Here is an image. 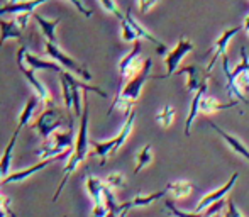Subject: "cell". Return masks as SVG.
<instances>
[{"label":"cell","instance_id":"cell-33","mask_svg":"<svg viewBox=\"0 0 249 217\" xmlns=\"http://www.w3.org/2000/svg\"><path fill=\"white\" fill-rule=\"evenodd\" d=\"M14 217L12 207H10V199L0 194V217Z\"/></svg>","mask_w":249,"mask_h":217},{"label":"cell","instance_id":"cell-15","mask_svg":"<svg viewBox=\"0 0 249 217\" xmlns=\"http://www.w3.org/2000/svg\"><path fill=\"white\" fill-rule=\"evenodd\" d=\"M210 124V127L213 129V131L217 132V134L220 136V138L226 141V145L229 146L231 149H232L234 153H237L239 156H243L244 160H248V163H249V148L246 145H244L241 139H237L236 136H232V134H229L227 131H224V129H220L217 124H213V122H209Z\"/></svg>","mask_w":249,"mask_h":217},{"label":"cell","instance_id":"cell-19","mask_svg":"<svg viewBox=\"0 0 249 217\" xmlns=\"http://www.w3.org/2000/svg\"><path fill=\"white\" fill-rule=\"evenodd\" d=\"M207 90H209V83H205L202 89H198L197 92L194 93V99H192L190 108H188L187 121H185V136H190L192 124H194L195 117L200 114V100L203 99V95H207Z\"/></svg>","mask_w":249,"mask_h":217},{"label":"cell","instance_id":"cell-42","mask_svg":"<svg viewBox=\"0 0 249 217\" xmlns=\"http://www.w3.org/2000/svg\"><path fill=\"white\" fill-rule=\"evenodd\" d=\"M212 217H220V216H217V214H215V216H212Z\"/></svg>","mask_w":249,"mask_h":217},{"label":"cell","instance_id":"cell-25","mask_svg":"<svg viewBox=\"0 0 249 217\" xmlns=\"http://www.w3.org/2000/svg\"><path fill=\"white\" fill-rule=\"evenodd\" d=\"M166 190H168V194H171L175 199L181 200V199H187L188 195L194 192V183L188 180H175L166 185Z\"/></svg>","mask_w":249,"mask_h":217},{"label":"cell","instance_id":"cell-34","mask_svg":"<svg viewBox=\"0 0 249 217\" xmlns=\"http://www.w3.org/2000/svg\"><path fill=\"white\" fill-rule=\"evenodd\" d=\"M70 3H71L73 7H75L76 10H78L80 14H83V16L87 17V19H90V17H92V10L89 9V7H87V3L83 2V0H68Z\"/></svg>","mask_w":249,"mask_h":217},{"label":"cell","instance_id":"cell-17","mask_svg":"<svg viewBox=\"0 0 249 217\" xmlns=\"http://www.w3.org/2000/svg\"><path fill=\"white\" fill-rule=\"evenodd\" d=\"M50 2V0H26V2L19 3H7V5L0 7V17L5 16V14H34L36 9L43 3Z\"/></svg>","mask_w":249,"mask_h":217},{"label":"cell","instance_id":"cell-41","mask_svg":"<svg viewBox=\"0 0 249 217\" xmlns=\"http://www.w3.org/2000/svg\"><path fill=\"white\" fill-rule=\"evenodd\" d=\"M246 34H248V37H249V29H246Z\"/></svg>","mask_w":249,"mask_h":217},{"label":"cell","instance_id":"cell-5","mask_svg":"<svg viewBox=\"0 0 249 217\" xmlns=\"http://www.w3.org/2000/svg\"><path fill=\"white\" fill-rule=\"evenodd\" d=\"M44 50H46V54L50 56L51 59H54V63H58L61 68H65V72L71 73V75H76L78 78L85 80V82L92 80V73L87 70V66L82 65L78 59L71 58L68 53H65L58 44L46 41V43H44Z\"/></svg>","mask_w":249,"mask_h":217},{"label":"cell","instance_id":"cell-10","mask_svg":"<svg viewBox=\"0 0 249 217\" xmlns=\"http://www.w3.org/2000/svg\"><path fill=\"white\" fill-rule=\"evenodd\" d=\"M237 180H239V171H234V173L231 175V178L222 185V187L215 188L213 192H210V194L203 195V197L200 199L197 207H195V212H205L207 209L210 207V205H213V204H217V202L224 200V199H226V195L229 194V192L234 188V185L237 183Z\"/></svg>","mask_w":249,"mask_h":217},{"label":"cell","instance_id":"cell-21","mask_svg":"<svg viewBox=\"0 0 249 217\" xmlns=\"http://www.w3.org/2000/svg\"><path fill=\"white\" fill-rule=\"evenodd\" d=\"M24 33L16 20H5L0 19V46H3V43L9 39H22Z\"/></svg>","mask_w":249,"mask_h":217},{"label":"cell","instance_id":"cell-20","mask_svg":"<svg viewBox=\"0 0 249 217\" xmlns=\"http://www.w3.org/2000/svg\"><path fill=\"white\" fill-rule=\"evenodd\" d=\"M237 100H231L227 104H222L215 99V97H210V95H203V99L200 100V114L203 115H210V114H215V112H220L224 108H232L237 106Z\"/></svg>","mask_w":249,"mask_h":217},{"label":"cell","instance_id":"cell-6","mask_svg":"<svg viewBox=\"0 0 249 217\" xmlns=\"http://www.w3.org/2000/svg\"><path fill=\"white\" fill-rule=\"evenodd\" d=\"M27 48L22 46L19 51H17V65H19V70L20 73L24 75V78L29 82V85L33 87L34 93H36V97L39 99V104L43 106L44 108L46 107H51L53 106V97L50 93V90H48V87L44 85L43 82H41L39 78H37L36 72H34L33 68H31L29 65L26 63V59H24V54H26Z\"/></svg>","mask_w":249,"mask_h":217},{"label":"cell","instance_id":"cell-22","mask_svg":"<svg viewBox=\"0 0 249 217\" xmlns=\"http://www.w3.org/2000/svg\"><path fill=\"white\" fill-rule=\"evenodd\" d=\"M85 187H87V192H89L90 199L93 200V205L105 204V199H104L105 183H104V180H100V178H97V177H87Z\"/></svg>","mask_w":249,"mask_h":217},{"label":"cell","instance_id":"cell-24","mask_svg":"<svg viewBox=\"0 0 249 217\" xmlns=\"http://www.w3.org/2000/svg\"><path fill=\"white\" fill-rule=\"evenodd\" d=\"M24 59H26V63L34 70V72H39V70H44V72H54V73H61L63 72V68L58 65V63L44 61V59L37 58L36 54L29 53V51H26V54H24Z\"/></svg>","mask_w":249,"mask_h":217},{"label":"cell","instance_id":"cell-12","mask_svg":"<svg viewBox=\"0 0 249 217\" xmlns=\"http://www.w3.org/2000/svg\"><path fill=\"white\" fill-rule=\"evenodd\" d=\"M178 73H183L187 75V90L188 92H197L198 89H202L205 83H209L210 73L207 72V68H202L198 65H190L183 66V68L178 70Z\"/></svg>","mask_w":249,"mask_h":217},{"label":"cell","instance_id":"cell-2","mask_svg":"<svg viewBox=\"0 0 249 217\" xmlns=\"http://www.w3.org/2000/svg\"><path fill=\"white\" fill-rule=\"evenodd\" d=\"M151 70H153V58H146L141 72L132 80H129L125 85H122L121 92L115 95L107 115H110L112 110H121V112H124V114H129V112L134 110L136 102L139 100V97H141V93H142V89H144L146 82H148L151 76Z\"/></svg>","mask_w":249,"mask_h":217},{"label":"cell","instance_id":"cell-40","mask_svg":"<svg viewBox=\"0 0 249 217\" xmlns=\"http://www.w3.org/2000/svg\"><path fill=\"white\" fill-rule=\"evenodd\" d=\"M127 212H129V211H124V212H122V214L119 216V217H125V216H127Z\"/></svg>","mask_w":249,"mask_h":217},{"label":"cell","instance_id":"cell-14","mask_svg":"<svg viewBox=\"0 0 249 217\" xmlns=\"http://www.w3.org/2000/svg\"><path fill=\"white\" fill-rule=\"evenodd\" d=\"M58 158L54 160H41L39 163L33 164V166H27L26 170H20V171H16V173H10L9 177H5L3 180H0V187L2 185H7V183H19V181H24L26 178L33 177L34 173H39L41 170H44L46 166H50L51 163H54Z\"/></svg>","mask_w":249,"mask_h":217},{"label":"cell","instance_id":"cell-29","mask_svg":"<svg viewBox=\"0 0 249 217\" xmlns=\"http://www.w3.org/2000/svg\"><path fill=\"white\" fill-rule=\"evenodd\" d=\"M175 115H177V110H175L171 106H164L160 108V112L156 114V122H160L161 127H170L175 121Z\"/></svg>","mask_w":249,"mask_h":217},{"label":"cell","instance_id":"cell-1","mask_svg":"<svg viewBox=\"0 0 249 217\" xmlns=\"http://www.w3.org/2000/svg\"><path fill=\"white\" fill-rule=\"evenodd\" d=\"M90 106H89V99L83 97V114L80 117V127H78V134H76V141L73 146V151L70 153V158L65 164V170H63V178L58 185V190L53 195V202L58 200V197L63 194V188L68 183L70 177L76 171V168L80 166L85 158L89 156L90 151V139H89V117H90Z\"/></svg>","mask_w":249,"mask_h":217},{"label":"cell","instance_id":"cell-30","mask_svg":"<svg viewBox=\"0 0 249 217\" xmlns=\"http://www.w3.org/2000/svg\"><path fill=\"white\" fill-rule=\"evenodd\" d=\"M104 181L110 190H119V188H122L125 185V177L122 173H119V171H112V173H108L105 177Z\"/></svg>","mask_w":249,"mask_h":217},{"label":"cell","instance_id":"cell-32","mask_svg":"<svg viewBox=\"0 0 249 217\" xmlns=\"http://www.w3.org/2000/svg\"><path fill=\"white\" fill-rule=\"evenodd\" d=\"M99 3L102 5V9H104L105 12H108V14H112L114 17H117L121 22L125 19V14L121 12V9H119V5L114 2V0H99Z\"/></svg>","mask_w":249,"mask_h":217},{"label":"cell","instance_id":"cell-4","mask_svg":"<svg viewBox=\"0 0 249 217\" xmlns=\"http://www.w3.org/2000/svg\"><path fill=\"white\" fill-rule=\"evenodd\" d=\"M75 132H73V126H68V129H59V131L53 132L48 139H44L41 148H37L36 155L39 160H54L61 158L65 153L73 151L75 146Z\"/></svg>","mask_w":249,"mask_h":217},{"label":"cell","instance_id":"cell-11","mask_svg":"<svg viewBox=\"0 0 249 217\" xmlns=\"http://www.w3.org/2000/svg\"><path fill=\"white\" fill-rule=\"evenodd\" d=\"M241 31H243V26L229 27V29H226L219 37H217L215 44H213V50H212L213 56H212V59H210L209 65H207V72H209V73L212 72L213 65L219 61V58H224V56H227V48H229L231 41H232L234 36H236V34H239Z\"/></svg>","mask_w":249,"mask_h":217},{"label":"cell","instance_id":"cell-43","mask_svg":"<svg viewBox=\"0 0 249 217\" xmlns=\"http://www.w3.org/2000/svg\"><path fill=\"white\" fill-rule=\"evenodd\" d=\"M0 48H2V46H0Z\"/></svg>","mask_w":249,"mask_h":217},{"label":"cell","instance_id":"cell-38","mask_svg":"<svg viewBox=\"0 0 249 217\" xmlns=\"http://www.w3.org/2000/svg\"><path fill=\"white\" fill-rule=\"evenodd\" d=\"M243 29H249V14H248V17L244 19V22H243Z\"/></svg>","mask_w":249,"mask_h":217},{"label":"cell","instance_id":"cell-8","mask_svg":"<svg viewBox=\"0 0 249 217\" xmlns=\"http://www.w3.org/2000/svg\"><path fill=\"white\" fill-rule=\"evenodd\" d=\"M194 51V43H192L188 37H181L177 44H175L173 50L168 51V54L164 56V66H166V73L164 75H158L154 76L156 80H163V78H170L171 75L178 73V70L181 68V61L185 59V56Z\"/></svg>","mask_w":249,"mask_h":217},{"label":"cell","instance_id":"cell-9","mask_svg":"<svg viewBox=\"0 0 249 217\" xmlns=\"http://www.w3.org/2000/svg\"><path fill=\"white\" fill-rule=\"evenodd\" d=\"M141 51H142L141 41H136L132 50L119 61V76H121L122 85H125L129 80H132L142 70L144 59H142Z\"/></svg>","mask_w":249,"mask_h":217},{"label":"cell","instance_id":"cell-27","mask_svg":"<svg viewBox=\"0 0 249 217\" xmlns=\"http://www.w3.org/2000/svg\"><path fill=\"white\" fill-rule=\"evenodd\" d=\"M153 163V146L144 145L136 155V166H134V175H138L139 171H142L144 168H148Z\"/></svg>","mask_w":249,"mask_h":217},{"label":"cell","instance_id":"cell-18","mask_svg":"<svg viewBox=\"0 0 249 217\" xmlns=\"http://www.w3.org/2000/svg\"><path fill=\"white\" fill-rule=\"evenodd\" d=\"M33 19L37 22V26L41 27V33H43V36L46 37V41H50V43H54L58 44V37H56V27L59 26V22H61V19H44L41 14L34 12L33 14Z\"/></svg>","mask_w":249,"mask_h":217},{"label":"cell","instance_id":"cell-7","mask_svg":"<svg viewBox=\"0 0 249 217\" xmlns=\"http://www.w3.org/2000/svg\"><path fill=\"white\" fill-rule=\"evenodd\" d=\"M65 112L61 108L51 106V107H46L43 112H41L39 117L34 121V129L36 132L41 136V139H48L53 132L59 131V129H65Z\"/></svg>","mask_w":249,"mask_h":217},{"label":"cell","instance_id":"cell-3","mask_svg":"<svg viewBox=\"0 0 249 217\" xmlns=\"http://www.w3.org/2000/svg\"><path fill=\"white\" fill-rule=\"evenodd\" d=\"M222 68L227 78L226 89L229 97H232V100L246 104L249 107V99L244 95V93H249V58L246 48H241V61L239 65L234 66V70H231L229 66V56L222 58Z\"/></svg>","mask_w":249,"mask_h":217},{"label":"cell","instance_id":"cell-31","mask_svg":"<svg viewBox=\"0 0 249 217\" xmlns=\"http://www.w3.org/2000/svg\"><path fill=\"white\" fill-rule=\"evenodd\" d=\"M121 39L124 41V43H136V41H139L136 31L132 29L131 24H129L125 19L121 22Z\"/></svg>","mask_w":249,"mask_h":217},{"label":"cell","instance_id":"cell-23","mask_svg":"<svg viewBox=\"0 0 249 217\" xmlns=\"http://www.w3.org/2000/svg\"><path fill=\"white\" fill-rule=\"evenodd\" d=\"M168 194V190L164 188V190H160V192H154V194H148V195H136L132 200L129 202H124L125 209L127 211H131V209H136V207H148V205L154 204V202L161 200V199L164 197V195Z\"/></svg>","mask_w":249,"mask_h":217},{"label":"cell","instance_id":"cell-37","mask_svg":"<svg viewBox=\"0 0 249 217\" xmlns=\"http://www.w3.org/2000/svg\"><path fill=\"white\" fill-rule=\"evenodd\" d=\"M31 17H33V14H17L16 19H14V20H16L17 26H19L20 29L24 31V29L27 27V24H29V19H31Z\"/></svg>","mask_w":249,"mask_h":217},{"label":"cell","instance_id":"cell-36","mask_svg":"<svg viewBox=\"0 0 249 217\" xmlns=\"http://www.w3.org/2000/svg\"><path fill=\"white\" fill-rule=\"evenodd\" d=\"M224 217H244L241 214V211L237 209V205L234 204V200H227V212Z\"/></svg>","mask_w":249,"mask_h":217},{"label":"cell","instance_id":"cell-39","mask_svg":"<svg viewBox=\"0 0 249 217\" xmlns=\"http://www.w3.org/2000/svg\"><path fill=\"white\" fill-rule=\"evenodd\" d=\"M19 2H26V0H7V3H19Z\"/></svg>","mask_w":249,"mask_h":217},{"label":"cell","instance_id":"cell-13","mask_svg":"<svg viewBox=\"0 0 249 217\" xmlns=\"http://www.w3.org/2000/svg\"><path fill=\"white\" fill-rule=\"evenodd\" d=\"M125 20H127L129 24H131V27L136 31V34H138L139 41H149V43H153L154 50H156V54H161V56H166L168 54V48L164 43H161L160 39H158L156 36H153V34L149 33L148 29H146L142 24H139L138 20L134 19V16H132V10L129 9L127 12H125Z\"/></svg>","mask_w":249,"mask_h":217},{"label":"cell","instance_id":"cell-16","mask_svg":"<svg viewBox=\"0 0 249 217\" xmlns=\"http://www.w3.org/2000/svg\"><path fill=\"white\" fill-rule=\"evenodd\" d=\"M20 131H22V129H19V127L14 131L9 145L5 146L2 156H0V180H3V178L10 175V166H12V158H14V149H16V143H17V138H19Z\"/></svg>","mask_w":249,"mask_h":217},{"label":"cell","instance_id":"cell-28","mask_svg":"<svg viewBox=\"0 0 249 217\" xmlns=\"http://www.w3.org/2000/svg\"><path fill=\"white\" fill-rule=\"evenodd\" d=\"M59 75V85H61V93H63V100H65V110L71 112L73 110V97H71V87H70L68 76L66 72L58 73Z\"/></svg>","mask_w":249,"mask_h":217},{"label":"cell","instance_id":"cell-26","mask_svg":"<svg viewBox=\"0 0 249 217\" xmlns=\"http://www.w3.org/2000/svg\"><path fill=\"white\" fill-rule=\"evenodd\" d=\"M37 106H41L39 99H37L36 95L29 97V100L26 102V106H24L22 112H20V115H19V124H17V127L22 129V127H26V126L29 124L31 119H33V115H34V112H36Z\"/></svg>","mask_w":249,"mask_h":217},{"label":"cell","instance_id":"cell-35","mask_svg":"<svg viewBox=\"0 0 249 217\" xmlns=\"http://www.w3.org/2000/svg\"><path fill=\"white\" fill-rule=\"evenodd\" d=\"M160 0H138V7H139V12L141 14H146L153 9Z\"/></svg>","mask_w":249,"mask_h":217}]
</instances>
